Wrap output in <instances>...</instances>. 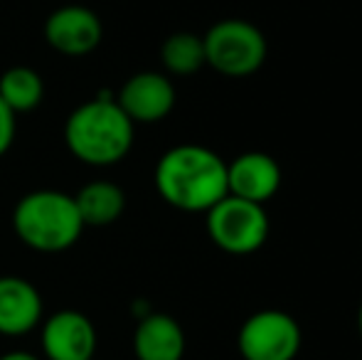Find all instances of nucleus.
<instances>
[{"label": "nucleus", "instance_id": "nucleus-15", "mask_svg": "<svg viewBox=\"0 0 362 360\" xmlns=\"http://www.w3.org/2000/svg\"><path fill=\"white\" fill-rule=\"evenodd\" d=\"M160 59L165 64V69H170L173 74H195L197 69L205 64V45L202 37L192 33H175L163 42L160 47Z\"/></svg>", "mask_w": 362, "mask_h": 360}, {"label": "nucleus", "instance_id": "nucleus-9", "mask_svg": "<svg viewBox=\"0 0 362 360\" xmlns=\"http://www.w3.org/2000/svg\"><path fill=\"white\" fill-rule=\"evenodd\" d=\"M116 104L134 124H156L175 106V87L165 74L139 72L121 87Z\"/></svg>", "mask_w": 362, "mask_h": 360}, {"label": "nucleus", "instance_id": "nucleus-13", "mask_svg": "<svg viewBox=\"0 0 362 360\" xmlns=\"http://www.w3.org/2000/svg\"><path fill=\"white\" fill-rule=\"evenodd\" d=\"M74 202L84 227H106L124 215L126 192L116 182L94 180L76 192Z\"/></svg>", "mask_w": 362, "mask_h": 360}, {"label": "nucleus", "instance_id": "nucleus-5", "mask_svg": "<svg viewBox=\"0 0 362 360\" xmlns=\"http://www.w3.org/2000/svg\"><path fill=\"white\" fill-rule=\"evenodd\" d=\"M207 232L219 250L229 255H252L269 237V215L264 205L224 195L207 210Z\"/></svg>", "mask_w": 362, "mask_h": 360}, {"label": "nucleus", "instance_id": "nucleus-6", "mask_svg": "<svg viewBox=\"0 0 362 360\" xmlns=\"http://www.w3.org/2000/svg\"><path fill=\"white\" fill-rule=\"evenodd\" d=\"M237 346L244 360H293L300 351V326L286 311H259L239 328Z\"/></svg>", "mask_w": 362, "mask_h": 360}, {"label": "nucleus", "instance_id": "nucleus-2", "mask_svg": "<svg viewBox=\"0 0 362 360\" xmlns=\"http://www.w3.org/2000/svg\"><path fill=\"white\" fill-rule=\"evenodd\" d=\"M134 121L116 99L96 96L76 106L64 124V141L74 158L86 166H116L134 146Z\"/></svg>", "mask_w": 362, "mask_h": 360}, {"label": "nucleus", "instance_id": "nucleus-14", "mask_svg": "<svg viewBox=\"0 0 362 360\" xmlns=\"http://www.w3.org/2000/svg\"><path fill=\"white\" fill-rule=\"evenodd\" d=\"M0 99L15 114H28V111L37 109L45 99L42 77L30 67H10L0 77Z\"/></svg>", "mask_w": 362, "mask_h": 360}, {"label": "nucleus", "instance_id": "nucleus-16", "mask_svg": "<svg viewBox=\"0 0 362 360\" xmlns=\"http://www.w3.org/2000/svg\"><path fill=\"white\" fill-rule=\"evenodd\" d=\"M15 116L18 114L0 99V156L8 153L15 141V129H18V126H15Z\"/></svg>", "mask_w": 362, "mask_h": 360}, {"label": "nucleus", "instance_id": "nucleus-7", "mask_svg": "<svg viewBox=\"0 0 362 360\" xmlns=\"http://www.w3.org/2000/svg\"><path fill=\"white\" fill-rule=\"evenodd\" d=\"M45 37L52 50L67 57H84L104 40V25L84 5H62L45 23Z\"/></svg>", "mask_w": 362, "mask_h": 360}, {"label": "nucleus", "instance_id": "nucleus-1", "mask_svg": "<svg viewBox=\"0 0 362 360\" xmlns=\"http://www.w3.org/2000/svg\"><path fill=\"white\" fill-rule=\"evenodd\" d=\"M156 187L168 205L185 212H207L227 190V163L197 144L165 151L156 166Z\"/></svg>", "mask_w": 362, "mask_h": 360}, {"label": "nucleus", "instance_id": "nucleus-8", "mask_svg": "<svg viewBox=\"0 0 362 360\" xmlns=\"http://www.w3.org/2000/svg\"><path fill=\"white\" fill-rule=\"evenodd\" d=\"M42 353L47 360H94V323L74 308L52 313L42 326Z\"/></svg>", "mask_w": 362, "mask_h": 360}, {"label": "nucleus", "instance_id": "nucleus-4", "mask_svg": "<svg viewBox=\"0 0 362 360\" xmlns=\"http://www.w3.org/2000/svg\"><path fill=\"white\" fill-rule=\"evenodd\" d=\"M205 64L224 77H249L267 59V37L249 20H219L202 37Z\"/></svg>", "mask_w": 362, "mask_h": 360}, {"label": "nucleus", "instance_id": "nucleus-12", "mask_svg": "<svg viewBox=\"0 0 362 360\" xmlns=\"http://www.w3.org/2000/svg\"><path fill=\"white\" fill-rule=\"evenodd\" d=\"M134 356L139 360H182L185 331L168 313H146L134 331Z\"/></svg>", "mask_w": 362, "mask_h": 360}, {"label": "nucleus", "instance_id": "nucleus-18", "mask_svg": "<svg viewBox=\"0 0 362 360\" xmlns=\"http://www.w3.org/2000/svg\"><path fill=\"white\" fill-rule=\"evenodd\" d=\"M358 326H360V336H362V303H360V311H358Z\"/></svg>", "mask_w": 362, "mask_h": 360}, {"label": "nucleus", "instance_id": "nucleus-11", "mask_svg": "<svg viewBox=\"0 0 362 360\" xmlns=\"http://www.w3.org/2000/svg\"><path fill=\"white\" fill-rule=\"evenodd\" d=\"M42 321V296L23 277H0V333L25 336Z\"/></svg>", "mask_w": 362, "mask_h": 360}, {"label": "nucleus", "instance_id": "nucleus-10", "mask_svg": "<svg viewBox=\"0 0 362 360\" xmlns=\"http://www.w3.org/2000/svg\"><path fill=\"white\" fill-rule=\"evenodd\" d=\"M281 185V168L269 153H242L227 163V190L229 195L264 205L276 195Z\"/></svg>", "mask_w": 362, "mask_h": 360}, {"label": "nucleus", "instance_id": "nucleus-17", "mask_svg": "<svg viewBox=\"0 0 362 360\" xmlns=\"http://www.w3.org/2000/svg\"><path fill=\"white\" fill-rule=\"evenodd\" d=\"M0 360H40V358L28 351H10V353H5V356H0Z\"/></svg>", "mask_w": 362, "mask_h": 360}, {"label": "nucleus", "instance_id": "nucleus-3", "mask_svg": "<svg viewBox=\"0 0 362 360\" xmlns=\"http://www.w3.org/2000/svg\"><path fill=\"white\" fill-rule=\"evenodd\" d=\"M15 235L37 252H64L81 237L84 222L74 195L59 190H35L20 197L13 210Z\"/></svg>", "mask_w": 362, "mask_h": 360}]
</instances>
